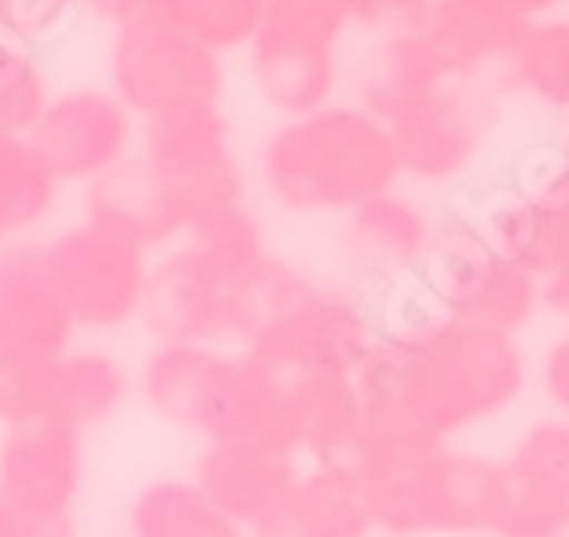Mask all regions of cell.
Masks as SVG:
<instances>
[{
	"mask_svg": "<svg viewBox=\"0 0 569 537\" xmlns=\"http://www.w3.org/2000/svg\"><path fill=\"white\" fill-rule=\"evenodd\" d=\"M386 294L377 337L353 374L369 414L406 417L453 441L518 406L529 386L518 337L453 321L417 281Z\"/></svg>",
	"mask_w": 569,
	"mask_h": 537,
	"instance_id": "6da1fadb",
	"label": "cell"
},
{
	"mask_svg": "<svg viewBox=\"0 0 569 537\" xmlns=\"http://www.w3.org/2000/svg\"><path fill=\"white\" fill-rule=\"evenodd\" d=\"M313 277L264 249L261 221L224 205L184 229L149 269L141 325L153 341L241 345L313 289Z\"/></svg>",
	"mask_w": 569,
	"mask_h": 537,
	"instance_id": "7a4b0ae2",
	"label": "cell"
},
{
	"mask_svg": "<svg viewBox=\"0 0 569 537\" xmlns=\"http://www.w3.org/2000/svg\"><path fill=\"white\" fill-rule=\"evenodd\" d=\"M144 406L204 441L261 446L301 457L293 394L253 357L224 345L157 341L137 374Z\"/></svg>",
	"mask_w": 569,
	"mask_h": 537,
	"instance_id": "3957f363",
	"label": "cell"
},
{
	"mask_svg": "<svg viewBox=\"0 0 569 537\" xmlns=\"http://www.w3.org/2000/svg\"><path fill=\"white\" fill-rule=\"evenodd\" d=\"M401 181L393 132L353 101L289 117L261 145V185L289 213H353Z\"/></svg>",
	"mask_w": 569,
	"mask_h": 537,
	"instance_id": "277c9868",
	"label": "cell"
},
{
	"mask_svg": "<svg viewBox=\"0 0 569 537\" xmlns=\"http://www.w3.org/2000/svg\"><path fill=\"white\" fill-rule=\"evenodd\" d=\"M109 89L137 121L164 112L221 105L224 64L177 12V0H149L137 17L112 24Z\"/></svg>",
	"mask_w": 569,
	"mask_h": 537,
	"instance_id": "5b68a950",
	"label": "cell"
},
{
	"mask_svg": "<svg viewBox=\"0 0 569 537\" xmlns=\"http://www.w3.org/2000/svg\"><path fill=\"white\" fill-rule=\"evenodd\" d=\"M413 281L446 317L493 334L518 337L541 309V281L498 253L469 209L433 217V237Z\"/></svg>",
	"mask_w": 569,
	"mask_h": 537,
	"instance_id": "8992f818",
	"label": "cell"
},
{
	"mask_svg": "<svg viewBox=\"0 0 569 537\" xmlns=\"http://www.w3.org/2000/svg\"><path fill=\"white\" fill-rule=\"evenodd\" d=\"M361 0H269L249 41L257 92L281 121L333 101L341 81V37L357 24Z\"/></svg>",
	"mask_w": 569,
	"mask_h": 537,
	"instance_id": "52a82bcc",
	"label": "cell"
},
{
	"mask_svg": "<svg viewBox=\"0 0 569 537\" xmlns=\"http://www.w3.org/2000/svg\"><path fill=\"white\" fill-rule=\"evenodd\" d=\"M453 441L413 426L406 417L369 414L353 466L377 534L441 537Z\"/></svg>",
	"mask_w": 569,
	"mask_h": 537,
	"instance_id": "ba28073f",
	"label": "cell"
},
{
	"mask_svg": "<svg viewBox=\"0 0 569 537\" xmlns=\"http://www.w3.org/2000/svg\"><path fill=\"white\" fill-rule=\"evenodd\" d=\"M373 337L377 317L361 305V297H353L349 289L313 285L289 309L269 317L244 341L241 354L253 357L264 374L281 377V381L321 374L353 377Z\"/></svg>",
	"mask_w": 569,
	"mask_h": 537,
	"instance_id": "9c48e42d",
	"label": "cell"
},
{
	"mask_svg": "<svg viewBox=\"0 0 569 537\" xmlns=\"http://www.w3.org/2000/svg\"><path fill=\"white\" fill-rule=\"evenodd\" d=\"M489 245L546 281L569 265V145L529 152L513 185L469 205Z\"/></svg>",
	"mask_w": 569,
	"mask_h": 537,
	"instance_id": "30bf717a",
	"label": "cell"
},
{
	"mask_svg": "<svg viewBox=\"0 0 569 537\" xmlns=\"http://www.w3.org/2000/svg\"><path fill=\"white\" fill-rule=\"evenodd\" d=\"M44 261L77 334H117L141 321L144 289H149V253L124 245L97 225L77 221L61 233L44 237Z\"/></svg>",
	"mask_w": 569,
	"mask_h": 537,
	"instance_id": "8fae6325",
	"label": "cell"
},
{
	"mask_svg": "<svg viewBox=\"0 0 569 537\" xmlns=\"http://www.w3.org/2000/svg\"><path fill=\"white\" fill-rule=\"evenodd\" d=\"M137 152L153 165L189 225L244 201V172L221 105H193L141 121Z\"/></svg>",
	"mask_w": 569,
	"mask_h": 537,
	"instance_id": "7c38bea8",
	"label": "cell"
},
{
	"mask_svg": "<svg viewBox=\"0 0 569 537\" xmlns=\"http://www.w3.org/2000/svg\"><path fill=\"white\" fill-rule=\"evenodd\" d=\"M501 97L489 81H446L389 125L401 177L453 185L466 177L501 125Z\"/></svg>",
	"mask_w": 569,
	"mask_h": 537,
	"instance_id": "4fadbf2b",
	"label": "cell"
},
{
	"mask_svg": "<svg viewBox=\"0 0 569 537\" xmlns=\"http://www.w3.org/2000/svg\"><path fill=\"white\" fill-rule=\"evenodd\" d=\"M141 121L124 109L112 89H64L52 92L37 125L29 129V145L57 177V185H92L97 177L137 152Z\"/></svg>",
	"mask_w": 569,
	"mask_h": 537,
	"instance_id": "5bb4252c",
	"label": "cell"
},
{
	"mask_svg": "<svg viewBox=\"0 0 569 537\" xmlns=\"http://www.w3.org/2000/svg\"><path fill=\"white\" fill-rule=\"evenodd\" d=\"M84 486V434L41 414L0 426V489L32 509L77 514Z\"/></svg>",
	"mask_w": 569,
	"mask_h": 537,
	"instance_id": "9a60e30c",
	"label": "cell"
},
{
	"mask_svg": "<svg viewBox=\"0 0 569 537\" xmlns=\"http://www.w3.org/2000/svg\"><path fill=\"white\" fill-rule=\"evenodd\" d=\"M509 489V537L569 534V421L546 417L521 429L501 457Z\"/></svg>",
	"mask_w": 569,
	"mask_h": 537,
	"instance_id": "2e32d148",
	"label": "cell"
},
{
	"mask_svg": "<svg viewBox=\"0 0 569 537\" xmlns=\"http://www.w3.org/2000/svg\"><path fill=\"white\" fill-rule=\"evenodd\" d=\"M84 221L121 237L124 245L141 253H164L189 229L181 205L164 189V181L153 172V165L141 152L112 165L104 177L84 185Z\"/></svg>",
	"mask_w": 569,
	"mask_h": 537,
	"instance_id": "e0dca14e",
	"label": "cell"
},
{
	"mask_svg": "<svg viewBox=\"0 0 569 537\" xmlns=\"http://www.w3.org/2000/svg\"><path fill=\"white\" fill-rule=\"evenodd\" d=\"M301 477V457L261 446L204 441L193 481L229 521L253 534L264 517L281 506Z\"/></svg>",
	"mask_w": 569,
	"mask_h": 537,
	"instance_id": "ac0fdd59",
	"label": "cell"
},
{
	"mask_svg": "<svg viewBox=\"0 0 569 537\" xmlns=\"http://www.w3.org/2000/svg\"><path fill=\"white\" fill-rule=\"evenodd\" d=\"M429 237H433V217L393 189V193L373 197L361 209L346 213L341 249H346V261L357 281L393 289V285L417 277L426 261Z\"/></svg>",
	"mask_w": 569,
	"mask_h": 537,
	"instance_id": "d6986e66",
	"label": "cell"
},
{
	"mask_svg": "<svg viewBox=\"0 0 569 537\" xmlns=\"http://www.w3.org/2000/svg\"><path fill=\"white\" fill-rule=\"evenodd\" d=\"M366 494L349 461L301 469L297 486L249 537H373Z\"/></svg>",
	"mask_w": 569,
	"mask_h": 537,
	"instance_id": "ffe728a7",
	"label": "cell"
},
{
	"mask_svg": "<svg viewBox=\"0 0 569 537\" xmlns=\"http://www.w3.org/2000/svg\"><path fill=\"white\" fill-rule=\"evenodd\" d=\"M438 84H446V72L413 29L381 32L353 69V105L393 125Z\"/></svg>",
	"mask_w": 569,
	"mask_h": 537,
	"instance_id": "44dd1931",
	"label": "cell"
},
{
	"mask_svg": "<svg viewBox=\"0 0 569 537\" xmlns=\"http://www.w3.org/2000/svg\"><path fill=\"white\" fill-rule=\"evenodd\" d=\"M0 314L49 357H64L77 341V325L52 285L37 237L0 245Z\"/></svg>",
	"mask_w": 569,
	"mask_h": 537,
	"instance_id": "7402d4cb",
	"label": "cell"
},
{
	"mask_svg": "<svg viewBox=\"0 0 569 537\" xmlns=\"http://www.w3.org/2000/svg\"><path fill=\"white\" fill-rule=\"evenodd\" d=\"M293 394L297 409V429H301V457H309L313 466H329V461H349L366 434L369 409L357 394L353 377H297L284 381Z\"/></svg>",
	"mask_w": 569,
	"mask_h": 537,
	"instance_id": "603a6c76",
	"label": "cell"
},
{
	"mask_svg": "<svg viewBox=\"0 0 569 537\" xmlns=\"http://www.w3.org/2000/svg\"><path fill=\"white\" fill-rule=\"evenodd\" d=\"M129 394L132 377L112 354H104V349H69L52 366L44 414L89 434V429L104 426L129 401Z\"/></svg>",
	"mask_w": 569,
	"mask_h": 537,
	"instance_id": "cb8c5ba5",
	"label": "cell"
},
{
	"mask_svg": "<svg viewBox=\"0 0 569 537\" xmlns=\"http://www.w3.org/2000/svg\"><path fill=\"white\" fill-rule=\"evenodd\" d=\"M501 97H533L546 109L569 117V21L546 17L518 37L513 52L493 72Z\"/></svg>",
	"mask_w": 569,
	"mask_h": 537,
	"instance_id": "d4e9b609",
	"label": "cell"
},
{
	"mask_svg": "<svg viewBox=\"0 0 569 537\" xmlns=\"http://www.w3.org/2000/svg\"><path fill=\"white\" fill-rule=\"evenodd\" d=\"M129 537H249L197 489L193 477H157L132 497Z\"/></svg>",
	"mask_w": 569,
	"mask_h": 537,
	"instance_id": "484cf974",
	"label": "cell"
},
{
	"mask_svg": "<svg viewBox=\"0 0 569 537\" xmlns=\"http://www.w3.org/2000/svg\"><path fill=\"white\" fill-rule=\"evenodd\" d=\"M61 185L29 137H0V245L24 241L57 209Z\"/></svg>",
	"mask_w": 569,
	"mask_h": 537,
	"instance_id": "4316f807",
	"label": "cell"
},
{
	"mask_svg": "<svg viewBox=\"0 0 569 537\" xmlns=\"http://www.w3.org/2000/svg\"><path fill=\"white\" fill-rule=\"evenodd\" d=\"M61 357L41 354L29 337L0 314V426H17L44 414L52 366Z\"/></svg>",
	"mask_w": 569,
	"mask_h": 537,
	"instance_id": "83f0119b",
	"label": "cell"
},
{
	"mask_svg": "<svg viewBox=\"0 0 569 537\" xmlns=\"http://www.w3.org/2000/svg\"><path fill=\"white\" fill-rule=\"evenodd\" d=\"M49 97L37 49L0 32V137H29Z\"/></svg>",
	"mask_w": 569,
	"mask_h": 537,
	"instance_id": "f1b7e54d",
	"label": "cell"
},
{
	"mask_svg": "<svg viewBox=\"0 0 569 537\" xmlns=\"http://www.w3.org/2000/svg\"><path fill=\"white\" fill-rule=\"evenodd\" d=\"M264 4L269 0H177V12L193 37L224 57L233 49H249L261 29Z\"/></svg>",
	"mask_w": 569,
	"mask_h": 537,
	"instance_id": "f546056e",
	"label": "cell"
},
{
	"mask_svg": "<svg viewBox=\"0 0 569 537\" xmlns=\"http://www.w3.org/2000/svg\"><path fill=\"white\" fill-rule=\"evenodd\" d=\"M81 12V0H0V32L29 49L57 41Z\"/></svg>",
	"mask_w": 569,
	"mask_h": 537,
	"instance_id": "4dcf8cb0",
	"label": "cell"
},
{
	"mask_svg": "<svg viewBox=\"0 0 569 537\" xmlns=\"http://www.w3.org/2000/svg\"><path fill=\"white\" fill-rule=\"evenodd\" d=\"M0 537H77V514L32 509L0 489Z\"/></svg>",
	"mask_w": 569,
	"mask_h": 537,
	"instance_id": "1f68e13d",
	"label": "cell"
},
{
	"mask_svg": "<svg viewBox=\"0 0 569 537\" xmlns=\"http://www.w3.org/2000/svg\"><path fill=\"white\" fill-rule=\"evenodd\" d=\"M541 394L561 421H569V334H561L541 357Z\"/></svg>",
	"mask_w": 569,
	"mask_h": 537,
	"instance_id": "d6a6232c",
	"label": "cell"
},
{
	"mask_svg": "<svg viewBox=\"0 0 569 537\" xmlns=\"http://www.w3.org/2000/svg\"><path fill=\"white\" fill-rule=\"evenodd\" d=\"M481 4H489V9H498L501 17H509V21L533 24V21H546L549 12L561 9L566 0H481Z\"/></svg>",
	"mask_w": 569,
	"mask_h": 537,
	"instance_id": "836d02e7",
	"label": "cell"
},
{
	"mask_svg": "<svg viewBox=\"0 0 569 537\" xmlns=\"http://www.w3.org/2000/svg\"><path fill=\"white\" fill-rule=\"evenodd\" d=\"M541 309H549V314H558L569 321V265L541 281Z\"/></svg>",
	"mask_w": 569,
	"mask_h": 537,
	"instance_id": "e575fe53",
	"label": "cell"
},
{
	"mask_svg": "<svg viewBox=\"0 0 569 537\" xmlns=\"http://www.w3.org/2000/svg\"><path fill=\"white\" fill-rule=\"evenodd\" d=\"M481 537H509V534H481ZM541 537H569V534H541Z\"/></svg>",
	"mask_w": 569,
	"mask_h": 537,
	"instance_id": "d590c367",
	"label": "cell"
},
{
	"mask_svg": "<svg viewBox=\"0 0 569 537\" xmlns=\"http://www.w3.org/2000/svg\"><path fill=\"white\" fill-rule=\"evenodd\" d=\"M373 537H389V534H373Z\"/></svg>",
	"mask_w": 569,
	"mask_h": 537,
	"instance_id": "8d00e7d4",
	"label": "cell"
},
{
	"mask_svg": "<svg viewBox=\"0 0 569 537\" xmlns=\"http://www.w3.org/2000/svg\"><path fill=\"white\" fill-rule=\"evenodd\" d=\"M566 145H569V132H566Z\"/></svg>",
	"mask_w": 569,
	"mask_h": 537,
	"instance_id": "74e56055",
	"label": "cell"
}]
</instances>
